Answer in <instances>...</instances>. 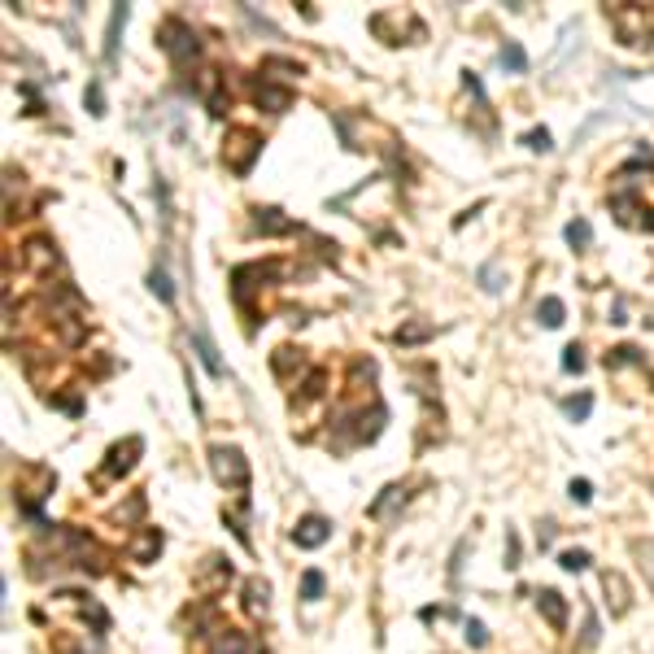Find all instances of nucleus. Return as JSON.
<instances>
[{
    "label": "nucleus",
    "mask_w": 654,
    "mask_h": 654,
    "mask_svg": "<svg viewBox=\"0 0 654 654\" xmlns=\"http://www.w3.org/2000/svg\"><path fill=\"white\" fill-rule=\"evenodd\" d=\"M153 292H162V301H170V297H174V288H170V280H166L162 270H153Z\"/></svg>",
    "instance_id": "1a4fd4ad"
},
{
    "label": "nucleus",
    "mask_w": 654,
    "mask_h": 654,
    "mask_svg": "<svg viewBox=\"0 0 654 654\" xmlns=\"http://www.w3.org/2000/svg\"><path fill=\"white\" fill-rule=\"evenodd\" d=\"M192 340H196V354H201V362L210 367V375H222V362H218V349L210 345V336H206V332H201V327H196V332H192Z\"/></svg>",
    "instance_id": "7ed1b4c3"
},
{
    "label": "nucleus",
    "mask_w": 654,
    "mask_h": 654,
    "mask_svg": "<svg viewBox=\"0 0 654 654\" xmlns=\"http://www.w3.org/2000/svg\"><path fill=\"white\" fill-rule=\"evenodd\" d=\"M589 406H593L589 397H581V401H567V415H571V419H585V415H589Z\"/></svg>",
    "instance_id": "9d476101"
},
{
    "label": "nucleus",
    "mask_w": 654,
    "mask_h": 654,
    "mask_svg": "<svg viewBox=\"0 0 654 654\" xmlns=\"http://www.w3.org/2000/svg\"><path fill=\"white\" fill-rule=\"evenodd\" d=\"M528 148H541V153H545V148H549V131H533V136H528Z\"/></svg>",
    "instance_id": "f8f14e48"
},
{
    "label": "nucleus",
    "mask_w": 654,
    "mask_h": 654,
    "mask_svg": "<svg viewBox=\"0 0 654 654\" xmlns=\"http://www.w3.org/2000/svg\"><path fill=\"white\" fill-rule=\"evenodd\" d=\"M323 541H327V519H319V515L301 519V528H297V545H323Z\"/></svg>",
    "instance_id": "f03ea898"
},
{
    "label": "nucleus",
    "mask_w": 654,
    "mask_h": 654,
    "mask_svg": "<svg viewBox=\"0 0 654 654\" xmlns=\"http://www.w3.org/2000/svg\"><path fill=\"white\" fill-rule=\"evenodd\" d=\"M537 314H541L545 327H559V323H563V301H559V297H545L541 306H537Z\"/></svg>",
    "instance_id": "20e7f679"
},
{
    "label": "nucleus",
    "mask_w": 654,
    "mask_h": 654,
    "mask_svg": "<svg viewBox=\"0 0 654 654\" xmlns=\"http://www.w3.org/2000/svg\"><path fill=\"white\" fill-rule=\"evenodd\" d=\"M571 497H576V501H589V480H576V484H571Z\"/></svg>",
    "instance_id": "4468645a"
},
{
    "label": "nucleus",
    "mask_w": 654,
    "mask_h": 654,
    "mask_svg": "<svg viewBox=\"0 0 654 654\" xmlns=\"http://www.w3.org/2000/svg\"><path fill=\"white\" fill-rule=\"evenodd\" d=\"M480 280H484V288H489V292H497V288H501V284H497V266H484V270H480Z\"/></svg>",
    "instance_id": "ddd939ff"
},
{
    "label": "nucleus",
    "mask_w": 654,
    "mask_h": 654,
    "mask_svg": "<svg viewBox=\"0 0 654 654\" xmlns=\"http://www.w3.org/2000/svg\"><path fill=\"white\" fill-rule=\"evenodd\" d=\"M563 367H567V371H581V367H585V358H581V349H576V345L563 349Z\"/></svg>",
    "instance_id": "6e6552de"
},
{
    "label": "nucleus",
    "mask_w": 654,
    "mask_h": 654,
    "mask_svg": "<svg viewBox=\"0 0 654 654\" xmlns=\"http://www.w3.org/2000/svg\"><path fill=\"white\" fill-rule=\"evenodd\" d=\"M501 66H506V70H515V74H523V70H528V57H523V48H519V44H506V48H501Z\"/></svg>",
    "instance_id": "39448f33"
},
{
    "label": "nucleus",
    "mask_w": 654,
    "mask_h": 654,
    "mask_svg": "<svg viewBox=\"0 0 654 654\" xmlns=\"http://www.w3.org/2000/svg\"><path fill=\"white\" fill-rule=\"evenodd\" d=\"M214 471H218V480H232V484L249 480V467L240 463L236 449H214Z\"/></svg>",
    "instance_id": "f257e3e1"
},
{
    "label": "nucleus",
    "mask_w": 654,
    "mask_h": 654,
    "mask_svg": "<svg viewBox=\"0 0 654 654\" xmlns=\"http://www.w3.org/2000/svg\"><path fill=\"white\" fill-rule=\"evenodd\" d=\"M319 589H323V576H319V571H310V576H306V602H314V597H319Z\"/></svg>",
    "instance_id": "9b49d317"
},
{
    "label": "nucleus",
    "mask_w": 654,
    "mask_h": 654,
    "mask_svg": "<svg viewBox=\"0 0 654 654\" xmlns=\"http://www.w3.org/2000/svg\"><path fill=\"white\" fill-rule=\"evenodd\" d=\"M563 567H567V571H585V567H589V554L571 549V554H563Z\"/></svg>",
    "instance_id": "0eeeda50"
},
{
    "label": "nucleus",
    "mask_w": 654,
    "mask_h": 654,
    "mask_svg": "<svg viewBox=\"0 0 654 654\" xmlns=\"http://www.w3.org/2000/svg\"><path fill=\"white\" fill-rule=\"evenodd\" d=\"M567 240L571 244H589V222H567Z\"/></svg>",
    "instance_id": "423d86ee"
}]
</instances>
